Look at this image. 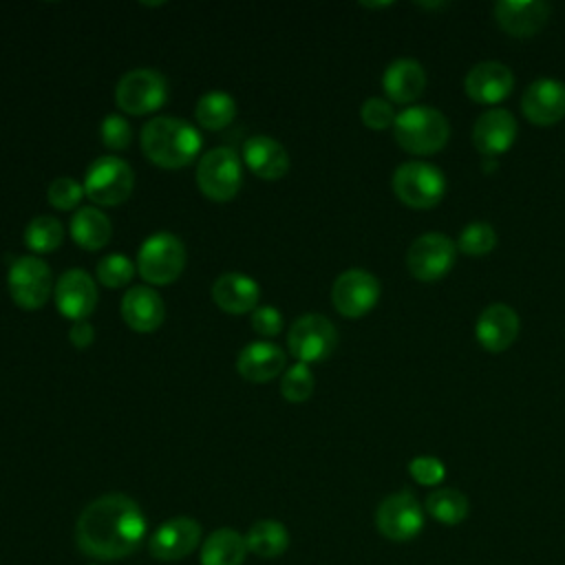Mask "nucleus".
<instances>
[{"label":"nucleus","instance_id":"obj_1","mask_svg":"<svg viewBox=\"0 0 565 565\" xmlns=\"http://www.w3.org/2000/svg\"><path fill=\"white\" fill-rule=\"evenodd\" d=\"M148 523L139 503L121 492H108L90 501L75 523L77 547L99 561H115L132 554Z\"/></svg>","mask_w":565,"mask_h":565},{"label":"nucleus","instance_id":"obj_30","mask_svg":"<svg viewBox=\"0 0 565 565\" xmlns=\"http://www.w3.org/2000/svg\"><path fill=\"white\" fill-rule=\"evenodd\" d=\"M22 238H24V245L33 252V256L49 254L62 245L64 225L60 218L51 214H38L26 223Z\"/></svg>","mask_w":565,"mask_h":565},{"label":"nucleus","instance_id":"obj_39","mask_svg":"<svg viewBox=\"0 0 565 565\" xmlns=\"http://www.w3.org/2000/svg\"><path fill=\"white\" fill-rule=\"evenodd\" d=\"M252 329L263 338H274L282 331V313L271 305H260L252 311Z\"/></svg>","mask_w":565,"mask_h":565},{"label":"nucleus","instance_id":"obj_17","mask_svg":"<svg viewBox=\"0 0 565 565\" xmlns=\"http://www.w3.org/2000/svg\"><path fill=\"white\" fill-rule=\"evenodd\" d=\"M492 13L505 33L514 38H532L545 26L550 4L543 0H499Z\"/></svg>","mask_w":565,"mask_h":565},{"label":"nucleus","instance_id":"obj_18","mask_svg":"<svg viewBox=\"0 0 565 565\" xmlns=\"http://www.w3.org/2000/svg\"><path fill=\"white\" fill-rule=\"evenodd\" d=\"M121 318L137 333H152L163 324L166 305L150 285H132L121 298Z\"/></svg>","mask_w":565,"mask_h":565},{"label":"nucleus","instance_id":"obj_9","mask_svg":"<svg viewBox=\"0 0 565 565\" xmlns=\"http://www.w3.org/2000/svg\"><path fill=\"white\" fill-rule=\"evenodd\" d=\"M7 287L18 307L33 311L46 305L55 282L49 265L40 256L31 254L13 258L7 271Z\"/></svg>","mask_w":565,"mask_h":565},{"label":"nucleus","instance_id":"obj_4","mask_svg":"<svg viewBox=\"0 0 565 565\" xmlns=\"http://www.w3.org/2000/svg\"><path fill=\"white\" fill-rule=\"evenodd\" d=\"M185 245L172 232H154L150 234L139 252H137V271L139 276L152 285H170L185 269Z\"/></svg>","mask_w":565,"mask_h":565},{"label":"nucleus","instance_id":"obj_40","mask_svg":"<svg viewBox=\"0 0 565 565\" xmlns=\"http://www.w3.org/2000/svg\"><path fill=\"white\" fill-rule=\"evenodd\" d=\"M68 340H71V344H73L75 349H86V347H90L93 340H95V329H93V324H90L88 320H77V322H73L71 329H68Z\"/></svg>","mask_w":565,"mask_h":565},{"label":"nucleus","instance_id":"obj_25","mask_svg":"<svg viewBox=\"0 0 565 565\" xmlns=\"http://www.w3.org/2000/svg\"><path fill=\"white\" fill-rule=\"evenodd\" d=\"M382 88L395 104L415 102L426 88L424 66L411 57H399L391 62L382 75Z\"/></svg>","mask_w":565,"mask_h":565},{"label":"nucleus","instance_id":"obj_37","mask_svg":"<svg viewBox=\"0 0 565 565\" xmlns=\"http://www.w3.org/2000/svg\"><path fill=\"white\" fill-rule=\"evenodd\" d=\"M99 137H102L106 148L124 150V148H128V143L132 139V130H130V124H128L126 117H121L117 113H110L102 119Z\"/></svg>","mask_w":565,"mask_h":565},{"label":"nucleus","instance_id":"obj_31","mask_svg":"<svg viewBox=\"0 0 565 565\" xmlns=\"http://www.w3.org/2000/svg\"><path fill=\"white\" fill-rule=\"evenodd\" d=\"M426 512L444 523V525H457L461 523L468 512H470V503L466 499L463 492L455 490V488H439V490H433L428 497H426V503H424Z\"/></svg>","mask_w":565,"mask_h":565},{"label":"nucleus","instance_id":"obj_35","mask_svg":"<svg viewBox=\"0 0 565 565\" xmlns=\"http://www.w3.org/2000/svg\"><path fill=\"white\" fill-rule=\"evenodd\" d=\"M84 194V185L73 177H55L46 188V199L55 210L68 212L79 205Z\"/></svg>","mask_w":565,"mask_h":565},{"label":"nucleus","instance_id":"obj_8","mask_svg":"<svg viewBox=\"0 0 565 565\" xmlns=\"http://www.w3.org/2000/svg\"><path fill=\"white\" fill-rule=\"evenodd\" d=\"M168 99V79L157 68H132L115 86V102L128 115H148Z\"/></svg>","mask_w":565,"mask_h":565},{"label":"nucleus","instance_id":"obj_7","mask_svg":"<svg viewBox=\"0 0 565 565\" xmlns=\"http://www.w3.org/2000/svg\"><path fill=\"white\" fill-rule=\"evenodd\" d=\"M395 196L415 210L437 205L446 192L444 172L426 161H406L393 172Z\"/></svg>","mask_w":565,"mask_h":565},{"label":"nucleus","instance_id":"obj_20","mask_svg":"<svg viewBox=\"0 0 565 565\" xmlns=\"http://www.w3.org/2000/svg\"><path fill=\"white\" fill-rule=\"evenodd\" d=\"M519 327V316L512 307L503 302H492L479 313L475 335L486 351L501 353L516 340Z\"/></svg>","mask_w":565,"mask_h":565},{"label":"nucleus","instance_id":"obj_16","mask_svg":"<svg viewBox=\"0 0 565 565\" xmlns=\"http://www.w3.org/2000/svg\"><path fill=\"white\" fill-rule=\"evenodd\" d=\"M523 115L536 126H552L565 117V84L552 77L532 82L521 97Z\"/></svg>","mask_w":565,"mask_h":565},{"label":"nucleus","instance_id":"obj_38","mask_svg":"<svg viewBox=\"0 0 565 565\" xmlns=\"http://www.w3.org/2000/svg\"><path fill=\"white\" fill-rule=\"evenodd\" d=\"M408 472L422 486H437L446 477V466L433 455H419L411 459Z\"/></svg>","mask_w":565,"mask_h":565},{"label":"nucleus","instance_id":"obj_21","mask_svg":"<svg viewBox=\"0 0 565 565\" xmlns=\"http://www.w3.org/2000/svg\"><path fill=\"white\" fill-rule=\"evenodd\" d=\"M516 137V119L505 108H488L472 126V143L486 157L505 152Z\"/></svg>","mask_w":565,"mask_h":565},{"label":"nucleus","instance_id":"obj_11","mask_svg":"<svg viewBox=\"0 0 565 565\" xmlns=\"http://www.w3.org/2000/svg\"><path fill=\"white\" fill-rule=\"evenodd\" d=\"M375 525L388 541H411L424 527V508L408 490L388 494L375 510Z\"/></svg>","mask_w":565,"mask_h":565},{"label":"nucleus","instance_id":"obj_6","mask_svg":"<svg viewBox=\"0 0 565 565\" xmlns=\"http://www.w3.org/2000/svg\"><path fill=\"white\" fill-rule=\"evenodd\" d=\"M84 194L104 207L124 203L135 188V172L132 168L113 154L97 157L86 174H84Z\"/></svg>","mask_w":565,"mask_h":565},{"label":"nucleus","instance_id":"obj_34","mask_svg":"<svg viewBox=\"0 0 565 565\" xmlns=\"http://www.w3.org/2000/svg\"><path fill=\"white\" fill-rule=\"evenodd\" d=\"M135 276V263L126 254H108L97 263V280L104 287H126Z\"/></svg>","mask_w":565,"mask_h":565},{"label":"nucleus","instance_id":"obj_22","mask_svg":"<svg viewBox=\"0 0 565 565\" xmlns=\"http://www.w3.org/2000/svg\"><path fill=\"white\" fill-rule=\"evenodd\" d=\"M285 364H287L285 351L269 340L249 342L247 347L241 349V353L236 358L238 375L245 377L247 382H256V384H265V382L274 380L276 375H282Z\"/></svg>","mask_w":565,"mask_h":565},{"label":"nucleus","instance_id":"obj_14","mask_svg":"<svg viewBox=\"0 0 565 565\" xmlns=\"http://www.w3.org/2000/svg\"><path fill=\"white\" fill-rule=\"evenodd\" d=\"M201 543V523L192 516H172L163 521L148 541V550L157 561H181Z\"/></svg>","mask_w":565,"mask_h":565},{"label":"nucleus","instance_id":"obj_26","mask_svg":"<svg viewBox=\"0 0 565 565\" xmlns=\"http://www.w3.org/2000/svg\"><path fill=\"white\" fill-rule=\"evenodd\" d=\"M71 236L79 247L95 252L108 245L113 236V223L99 207H77L71 216Z\"/></svg>","mask_w":565,"mask_h":565},{"label":"nucleus","instance_id":"obj_29","mask_svg":"<svg viewBox=\"0 0 565 565\" xmlns=\"http://www.w3.org/2000/svg\"><path fill=\"white\" fill-rule=\"evenodd\" d=\"M196 124L205 130H221L236 117V99L225 90H207L196 99Z\"/></svg>","mask_w":565,"mask_h":565},{"label":"nucleus","instance_id":"obj_3","mask_svg":"<svg viewBox=\"0 0 565 565\" xmlns=\"http://www.w3.org/2000/svg\"><path fill=\"white\" fill-rule=\"evenodd\" d=\"M393 135L399 148L413 154H433L441 150L450 137L446 115L433 106H408L397 113Z\"/></svg>","mask_w":565,"mask_h":565},{"label":"nucleus","instance_id":"obj_19","mask_svg":"<svg viewBox=\"0 0 565 565\" xmlns=\"http://www.w3.org/2000/svg\"><path fill=\"white\" fill-rule=\"evenodd\" d=\"M514 86L512 71L494 60L475 64L463 82L468 97L477 104H499L503 102Z\"/></svg>","mask_w":565,"mask_h":565},{"label":"nucleus","instance_id":"obj_33","mask_svg":"<svg viewBox=\"0 0 565 565\" xmlns=\"http://www.w3.org/2000/svg\"><path fill=\"white\" fill-rule=\"evenodd\" d=\"M494 245H497V232L490 223H483V221L468 223L457 238V249L468 256H483L492 252Z\"/></svg>","mask_w":565,"mask_h":565},{"label":"nucleus","instance_id":"obj_36","mask_svg":"<svg viewBox=\"0 0 565 565\" xmlns=\"http://www.w3.org/2000/svg\"><path fill=\"white\" fill-rule=\"evenodd\" d=\"M360 117H362V124L371 130H386L395 124V110L391 106L388 99H382V97H369L364 99L362 108H360Z\"/></svg>","mask_w":565,"mask_h":565},{"label":"nucleus","instance_id":"obj_10","mask_svg":"<svg viewBox=\"0 0 565 565\" xmlns=\"http://www.w3.org/2000/svg\"><path fill=\"white\" fill-rule=\"evenodd\" d=\"M335 344L338 331L322 313H302L287 331V349L302 364L327 360Z\"/></svg>","mask_w":565,"mask_h":565},{"label":"nucleus","instance_id":"obj_24","mask_svg":"<svg viewBox=\"0 0 565 565\" xmlns=\"http://www.w3.org/2000/svg\"><path fill=\"white\" fill-rule=\"evenodd\" d=\"M258 282L241 271H225L212 285V300L225 313H252L258 307Z\"/></svg>","mask_w":565,"mask_h":565},{"label":"nucleus","instance_id":"obj_23","mask_svg":"<svg viewBox=\"0 0 565 565\" xmlns=\"http://www.w3.org/2000/svg\"><path fill=\"white\" fill-rule=\"evenodd\" d=\"M243 161L256 177L265 181L282 179L291 166L285 146L269 135L249 137L243 143Z\"/></svg>","mask_w":565,"mask_h":565},{"label":"nucleus","instance_id":"obj_32","mask_svg":"<svg viewBox=\"0 0 565 565\" xmlns=\"http://www.w3.org/2000/svg\"><path fill=\"white\" fill-rule=\"evenodd\" d=\"M313 386H316V380L309 364L296 362L289 369H285L280 375V393L291 404L307 402L313 393Z\"/></svg>","mask_w":565,"mask_h":565},{"label":"nucleus","instance_id":"obj_2","mask_svg":"<svg viewBox=\"0 0 565 565\" xmlns=\"http://www.w3.org/2000/svg\"><path fill=\"white\" fill-rule=\"evenodd\" d=\"M139 143L148 161H152L159 168L179 170L199 157L203 139L199 128L190 121L181 117L161 115L143 124Z\"/></svg>","mask_w":565,"mask_h":565},{"label":"nucleus","instance_id":"obj_12","mask_svg":"<svg viewBox=\"0 0 565 565\" xmlns=\"http://www.w3.org/2000/svg\"><path fill=\"white\" fill-rule=\"evenodd\" d=\"M455 256L457 243H452L446 234L428 232L411 243L406 252V267L417 280L435 282L450 271Z\"/></svg>","mask_w":565,"mask_h":565},{"label":"nucleus","instance_id":"obj_15","mask_svg":"<svg viewBox=\"0 0 565 565\" xmlns=\"http://www.w3.org/2000/svg\"><path fill=\"white\" fill-rule=\"evenodd\" d=\"M57 311L71 322L86 320L97 307V285L84 269H66L53 287Z\"/></svg>","mask_w":565,"mask_h":565},{"label":"nucleus","instance_id":"obj_27","mask_svg":"<svg viewBox=\"0 0 565 565\" xmlns=\"http://www.w3.org/2000/svg\"><path fill=\"white\" fill-rule=\"evenodd\" d=\"M247 541L232 527L214 530L201 545V565H243L247 556Z\"/></svg>","mask_w":565,"mask_h":565},{"label":"nucleus","instance_id":"obj_28","mask_svg":"<svg viewBox=\"0 0 565 565\" xmlns=\"http://www.w3.org/2000/svg\"><path fill=\"white\" fill-rule=\"evenodd\" d=\"M245 541L252 554L260 558H276L289 547V532L276 519H260L247 530Z\"/></svg>","mask_w":565,"mask_h":565},{"label":"nucleus","instance_id":"obj_13","mask_svg":"<svg viewBox=\"0 0 565 565\" xmlns=\"http://www.w3.org/2000/svg\"><path fill=\"white\" fill-rule=\"evenodd\" d=\"M380 280L366 269H347L331 285V302L344 318H362L380 300Z\"/></svg>","mask_w":565,"mask_h":565},{"label":"nucleus","instance_id":"obj_5","mask_svg":"<svg viewBox=\"0 0 565 565\" xmlns=\"http://www.w3.org/2000/svg\"><path fill=\"white\" fill-rule=\"evenodd\" d=\"M196 185L212 201H232L243 185V166L236 150L216 146L199 157Z\"/></svg>","mask_w":565,"mask_h":565}]
</instances>
